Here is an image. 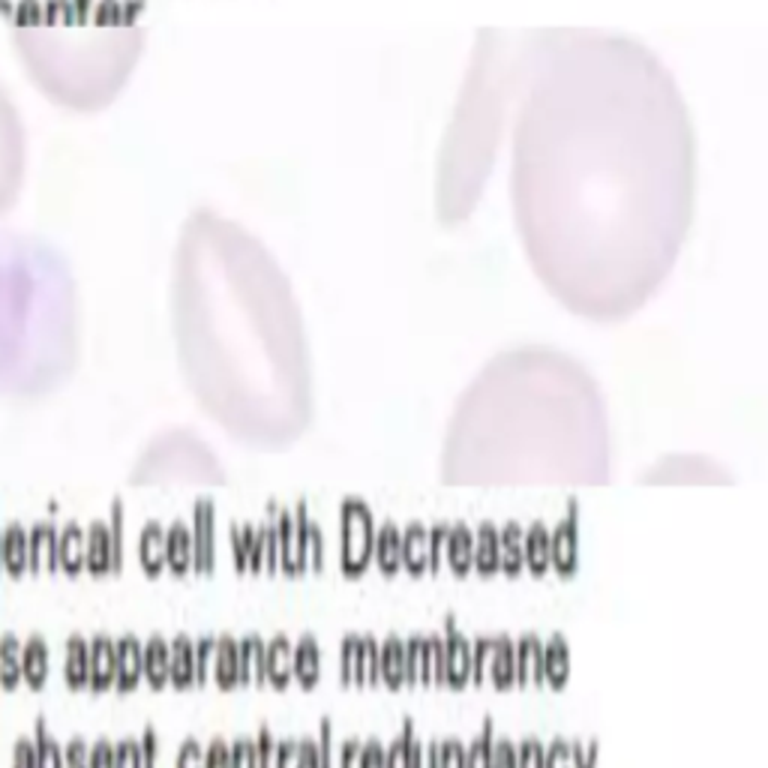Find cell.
<instances>
[{
  "label": "cell",
  "mask_w": 768,
  "mask_h": 768,
  "mask_svg": "<svg viewBox=\"0 0 768 768\" xmlns=\"http://www.w3.org/2000/svg\"><path fill=\"white\" fill-rule=\"evenodd\" d=\"M510 138L513 225L537 283L585 322L645 310L696 205V133L672 70L628 34L537 30Z\"/></svg>",
  "instance_id": "1"
},
{
  "label": "cell",
  "mask_w": 768,
  "mask_h": 768,
  "mask_svg": "<svg viewBox=\"0 0 768 768\" xmlns=\"http://www.w3.org/2000/svg\"><path fill=\"white\" fill-rule=\"evenodd\" d=\"M616 438L604 387L565 348L522 343L496 351L459 391L438 474L466 490L604 486Z\"/></svg>",
  "instance_id": "2"
},
{
  "label": "cell",
  "mask_w": 768,
  "mask_h": 768,
  "mask_svg": "<svg viewBox=\"0 0 768 768\" xmlns=\"http://www.w3.org/2000/svg\"><path fill=\"white\" fill-rule=\"evenodd\" d=\"M534 46L537 30H484L478 37L435 172V213L445 225L469 220L484 196L508 112L517 109L529 78Z\"/></svg>",
  "instance_id": "3"
},
{
  "label": "cell",
  "mask_w": 768,
  "mask_h": 768,
  "mask_svg": "<svg viewBox=\"0 0 768 768\" xmlns=\"http://www.w3.org/2000/svg\"><path fill=\"white\" fill-rule=\"evenodd\" d=\"M730 481V469L706 454H667L645 471V484L655 486H718Z\"/></svg>",
  "instance_id": "4"
},
{
  "label": "cell",
  "mask_w": 768,
  "mask_h": 768,
  "mask_svg": "<svg viewBox=\"0 0 768 768\" xmlns=\"http://www.w3.org/2000/svg\"><path fill=\"white\" fill-rule=\"evenodd\" d=\"M85 648H82V643L75 640V643H70V660H66V679L73 684H85L87 672H90V667H87L85 660Z\"/></svg>",
  "instance_id": "5"
},
{
  "label": "cell",
  "mask_w": 768,
  "mask_h": 768,
  "mask_svg": "<svg viewBox=\"0 0 768 768\" xmlns=\"http://www.w3.org/2000/svg\"><path fill=\"white\" fill-rule=\"evenodd\" d=\"M169 672H174V684H186L193 679V676H189V672H193V657L186 652V640H177V664H174V669H169Z\"/></svg>",
  "instance_id": "6"
}]
</instances>
